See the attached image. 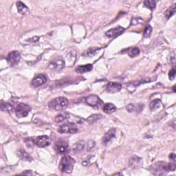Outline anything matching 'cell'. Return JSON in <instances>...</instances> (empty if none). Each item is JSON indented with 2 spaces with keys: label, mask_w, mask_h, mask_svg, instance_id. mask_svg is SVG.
Listing matches in <instances>:
<instances>
[{
  "label": "cell",
  "mask_w": 176,
  "mask_h": 176,
  "mask_svg": "<svg viewBox=\"0 0 176 176\" xmlns=\"http://www.w3.org/2000/svg\"><path fill=\"white\" fill-rule=\"evenodd\" d=\"M175 169V164L174 163H167L164 162H158L153 164L151 167V171L155 175L164 174L165 172L174 171Z\"/></svg>",
  "instance_id": "obj_1"
},
{
  "label": "cell",
  "mask_w": 176,
  "mask_h": 176,
  "mask_svg": "<svg viewBox=\"0 0 176 176\" xmlns=\"http://www.w3.org/2000/svg\"><path fill=\"white\" fill-rule=\"evenodd\" d=\"M68 100L65 97H57L51 100L48 103L49 108L56 111H61L68 107Z\"/></svg>",
  "instance_id": "obj_2"
},
{
  "label": "cell",
  "mask_w": 176,
  "mask_h": 176,
  "mask_svg": "<svg viewBox=\"0 0 176 176\" xmlns=\"http://www.w3.org/2000/svg\"><path fill=\"white\" fill-rule=\"evenodd\" d=\"M75 161L72 158L68 155L63 156L60 161V169L63 173L70 174L72 171Z\"/></svg>",
  "instance_id": "obj_3"
},
{
  "label": "cell",
  "mask_w": 176,
  "mask_h": 176,
  "mask_svg": "<svg viewBox=\"0 0 176 176\" xmlns=\"http://www.w3.org/2000/svg\"><path fill=\"white\" fill-rule=\"evenodd\" d=\"M30 107L24 103H19L18 105H17L15 109L16 116L18 118L26 117L30 113Z\"/></svg>",
  "instance_id": "obj_4"
},
{
  "label": "cell",
  "mask_w": 176,
  "mask_h": 176,
  "mask_svg": "<svg viewBox=\"0 0 176 176\" xmlns=\"http://www.w3.org/2000/svg\"><path fill=\"white\" fill-rule=\"evenodd\" d=\"M58 131L61 134H76L79 129L74 123H67L60 126Z\"/></svg>",
  "instance_id": "obj_5"
},
{
  "label": "cell",
  "mask_w": 176,
  "mask_h": 176,
  "mask_svg": "<svg viewBox=\"0 0 176 176\" xmlns=\"http://www.w3.org/2000/svg\"><path fill=\"white\" fill-rule=\"evenodd\" d=\"M65 67V61L61 57H57L51 61L48 65V68L52 70L59 71Z\"/></svg>",
  "instance_id": "obj_6"
},
{
  "label": "cell",
  "mask_w": 176,
  "mask_h": 176,
  "mask_svg": "<svg viewBox=\"0 0 176 176\" xmlns=\"http://www.w3.org/2000/svg\"><path fill=\"white\" fill-rule=\"evenodd\" d=\"M85 102L88 105L94 108H100L101 106L103 101L96 95H89L85 98Z\"/></svg>",
  "instance_id": "obj_7"
},
{
  "label": "cell",
  "mask_w": 176,
  "mask_h": 176,
  "mask_svg": "<svg viewBox=\"0 0 176 176\" xmlns=\"http://www.w3.org/2000/svg\"><path fill=\"white\" fill-rule=\"evenodd\" d=\"M34 144L39 147H45L50 145V140L48 135H40L33 139Z\"/></svg>",
  "instance_id": "obj_8"
},
{
  "label": "cell",
  "mask_w": 176,
  "mask_h": 176,
  "mask_svg": "<svg viewBox=\"0 0 176 176\" xmlns=\"http://www.w3.org/2000/svg\"><path fill=\"white\" fill-rule=\"evenodd\" d=\"M54 149L59 154H65L68 152L69 145L68 143L64 140H59L54 145Z\"/></svg>",
  "instance_id": "obj_9"
},
{
  "label": "cell",
  "mask_w": 176,
  "mask_h": 176,
  "mask_svg": "<svg viewBox=\"0 0 176 176\" xmlns=\"http://www.w3.org/2000/svg\"><path fill=\"white\" fill-rule=\"evenodd\" d=\"M21 56L19 52L17 51H12L8 54L6 57V60L11 66H14L17 64H18Z\"/></svg>",
  "instance_id": "obj_10"
},
{
  "label": "cell",
  "mask_w": 176,
  "mask_h": 176,
  "mask_svg": "<svg viewBox=\"0 0 176 176\" xmlns=\"http://www.w3.org/2000/svg\"><path fill=\"white\" fill-rule=\"evenodd\" d=\"M47 76L45 74H38L32 80V85L34 88L40 87L47 81Z\"/></svg>",
  "instance_id": "obj_11"
},
{
  "label": "cell",
  "mask_w": 176,
  "mask_h": 176,
  "mask_svg": "<svg viewBox=\"0 0 176 176\" xmlns=\"http://www.w3.org/2000/svg\"><path fill=\"white\" fill-rule=\"evenodd\" d=\"M123 86L119 83L111 82L106 85V91L109 93H116L122 89Z\"/></svg>",
  "instance_id": "obj_12"
},
{
  "label": "cell",
  "mask_w": 176,
  "mask_h": 176,
  "mask_svg": "<svg viewBox=\"0 0 176 176\" xmlns=\"http://www.w3.org/2000/svg\"><path fill=\"white\" fill-rule=\"evenodd\" d=\"M116 129L114 128H111L109 129L108 132H106V134L104 135L103 138V145H107V144L110 143L111 141L115 138V136H116Z\"/></svg>",
  "instance_id": "obj_13"
},
{
  "label": "cell",
  "mask_w": 176,
  "mask_h": 176,
  "mask_svg": "<svg viewBox=\"0 0 176 176\" xmlns=\"http://www.w3.org/2000/svg\"><path fill=\"white\" fill-rule=\"evenodd\" d=\"M124 28L123 27L118 26L116 28H112V29L109 30L108 32L106 33V36L108 37H117L118 35H120V34H122L124 32Z\"/></svg>",
  "instance_id": "obj_14"
},
{
  "label": "cell",
  "mask_w": 176,
  "mask_h": 176,
  "mask_svg": "<svg viewBox=\"0 0 176 176\" xmlns=\"http://www.w3.org/2000/svg\"><path fill=\"white\" fill-rule=\"evenodd\" d=\"M17 10H18L19 13L22 15H27L30 13V10L24 3L22 2H17L16 3Z\"/></svg>",
  "instance_id": "obj_15"
},
{
  "label": "cell",
  "mask_w": 176,
  "mask_h": 176,
  "mask_svg": "<svg viewBox=\"0 0 176 176\" xmlns=\"http://www.w3.org/2000/svg\"><path fill=\"white\" fill-rule=\"evenodd\" d=\"M92 68H93V66L92 64H86L83 65H79L76 69V72L80 73V74H84L86 72H90Z\"/></svg>",
  "instance_id": "obj_16"
},
{
  "label": "cell",
  "mask_w": 176,
  "mask_h": 176,
  "mask_svg": "<svg viewBox=\"0 0 176 176\" xmlns=\"http://www.w3.org/2000/svg\"><path fill=\"white\" fill-rule=\"evenodd\" d=\"M17 155H18V157L21 158V159L23 160L32 161V160H33V158H32L30 155L28 154L24 149H19V151H17Z\"/></svg>",
  "instance_id": "obj_17"
},
{
  "label": "cell",
  "mask_w": 176,
  "mask_h": 176,
  "mask_svg": "<svg viewBox=\"0 0 176 176\" xmlns=\"http://www.w3.org/2000/svg\"><path fill=\"white\" fill-rule=\"evenodd\" d=\"M15 107L10 103H2L1 105V110L2 111L8 112V113H12L15 111Z\"/></svg>",
  "instance_id": "obj_18"
},
{
  "label": "cell",
  "mask_w": 176,
  "mask_h": 176,
  "mask_svg": "<svg viewBox=\"0 0 176 176\" xmlns=\"http://www.w3.org/2000/svg\"><path fill=\"white\" fill-rule=\"evenodd\" d=\"M141 163V158H138L137 156H134L131 158L130 160H129V166L131 167L132 169H137L140 166Z\"/></svg>",
  "instance_id": "obj_19"
},
{
  "label": "cell",
  "mask_w": 176,
  "mask_h": 176,
  "mask_svg": "<svg viewBox=\"0 0 176 176\" xmlns=\"http://www.w3.org/2000/svg\"><path fill=\"white\" fill-rule=\"evenodd\" d=\"M144 108V105L143 104H138V105H135L134 104H129L127 107V109L129 112L133 111H140Z\"/></svg>",
  "instance_id": "obj_20"
},
{
  "label": "cell",
  "mask_w": 176,
  "mask_h": 176,
  "mask_svg": "<svg viewBox=\"0 0 176 176\" xmlns=\"http://www.w3.org/2000/svg\"><path fill=\"white\" fill-rule=\"evenodd\" d=\"M116 110V106L112 103H106L103 107V111L107 114H112Z\"/></svg>",
  "instance_id": "obj_21"
},
{
  "label": "cell",
  "mask_w": 176,
  "mask_h": 176,
  "mask_svg": "<svg viewBox=\"0 0 176 176\" xmlns=\"http://www.w3.org/2000/svg\"><path fill=\"white\" fill-rule=\"evenodd\" d=\"M162 105L161 100L160 99H155L151 101L149 104V108L151 111H155L159 109Z\"/></svg>",
  "instance_id": "obj_22"
},
{
  "label": "cell",
  "mask_w": 176,
  "mask_h": 176,
  "mask_svg": "<svg viewBox=\"0 0 176 176\" xmlns=\"http://www.w3.org/2000/svg\"><path fill=\"white\" fill-rule=\"evenodd\" d=\"M85 147V142L84 141H79V142L76 143L73 147V151L74 153H79L83 150Z\"/></svg>",
  "instance_id": "obj_23"
},
{
  "label": "cell",
  "mask_w": 176,
  "mask_h": 176,
  "mask_svg": "<svg viewBox=\"0 0 176 176\" xmlns=\"http://www.w3.org/2000/svg\"><path fill=\"white\" fill-rule=\"evenodd\" d=\"M68 118H69V115L68 113H65V112H62V113L58 114L55 117V122L57 123H61V122H63V121L67 120Z\"/></svg>",
  "instance_id": "obj_24"
},
{
  "label": "cell",
  "mask_w": 176,
  "mask_h": 176,
  "mask_svg": "<svg viewBox=\"0 0 176 176\" xmlns=\"http://www.w3.org/2000/svg\"><path fill=\"white\" fill-rule=\"evenodd\" d=\"M100 50V48H89V50L87 51H85L84 53H83V55L85 57H92L96 54L98 51Z\"/></svg>",
  "instance_id": "obj_25"
},
{
  "label": "cell",
  "mask_w": 176,
  "mask_h": 176,
  "mask_svg": "<svg viewBox=\"0 0 176 176\" xmlns=\"http://www.w3.org/2000/svg\"><path fill=\"white\" fill-rule=\"evenodd\" d=\"M127 54L130 57H135L140 54V50L138 48H131L127 50Z\"/></svg>",
  "instance_id": "obj_26"
},
{
  "label": "cell",
  "mask_w": 176,
  "mask_h": 176,
  "mask_svg": "<svg viewBox=\"0 0 176 176\" xmlns=\"http://www.w3.org/2000/svg\"><path fill=\"white\" fill-rule=\"evenodd\" d=\"M175 13V6L174 5L172 6L169 7L168 9L166 10L165 13H164V15H165L167 19H169L170 17H171L174 15Z\"/></svg>",
  "instance_id": "obj_27"
},
{
  "label": "cell",
  "mask_w": 176,
  "mask_h": 176,
  "mask_svg": "<svg viewBox=\"0 0 176 176\" xmlns=\"http://www.w3.org/2000/svg\"><path fill=\"white\" fill-rule=\"evenodd\" d=\"M144 5L145 6V7L149 8V9L154 10L155 8L156 2L154 1V0H147V1L144 2Z\"/></svg>",
  "instance_id": "obj_28"
},
{
  "label": "cell",
  "mask_w": 176,
  "mask_h": 176,
  "mask_svg": "<svg viewBox=\"0 0 176 176\" xmlns=\"http://www.w3.org/2000/svg\"><path fill=\"white\" fill-rule=\"evenodd\" d=\"M152 33V27L151 25H147V26L145 28V30H144V33H143V36L145 38H148L150 36H151Z\"/></svg>",
  "instance_id": "obj_29"
},
{
  "label": "cell",
  "mask_w": 176,
  "mask_h": 176,
  "mask_svg": "<svg viewBox=\"0 0 176 176\" xmlns=\"http://www.w3.org/2000/svg\"><path fill=\"white\" fill-rule=\"evenodd\" d=\"M102 116L101 115H99V114H94V115H92V116L88 118V120L89 123H94L97 121L98 120H99L100 118H101Z\"/></svg>",
  "instance_id": "obj_30"
},
{
  "label": "cell",
  "mask_w": 176,
  "mask_h": 176,
  "mask_svg": "<svg viewBox=\"0 0 176 176\" xmlns=\"http://www.w3.org/2000/svg\"><path fill=\"white\" fill-rule=\"evenodd\" d=\"M144 21L140 18H134L131 19V25H137L139 24H143Z\"/></svg>",
  "instance_id": "obj_31"
},
{
  "label": "cell",
  "mask_w": 176,
  "mask_h": 176,
  "mask_svg": "<svg viewBox=\"0 0 176 176\" xmlns=\"http://www.w3.org/2000/svg\"><path fill=\"white\" fill-rule=\"evenodd\" d=\"M175 73H176V71H175V68H173L172 70L169 72V79L170 80H174L175 77Z\"/></svg>",
  "instance_id": "obj_32"
},
{
  "label": "cell",
  "mask_w": 176,
  "mask_h": 176,
  "mask_svg": "<svg viewBox=\"0 0 176 176\" xmlns=\"http://www.w3.org/2000/svg\"><path fill=\"white\" fill-rule=\"evenodd\" d=\"M94 145H95V143L94 141H89L88 143L89 146H88V150H91L94 147Z\"/></svg>",
  "instance_id": "obj_33"
},
{
  "label": "cell",
  "mask_w": 176,
  "mask_h": 176,
  "mask_svg": "<svg viewBox=\"0 0 176 176\" xmlns=\"http://www.w3.org/2000/svg\"><path fill=\"white\" fill-rule=\"evenodd\" d=\"M169 158L173 161H175V154L174 153H172V154H170L169 155Z\"/></svg>",
  "instance_id": "obj_34"
},
{
  "label": "cell",
  "mask_w": 176,
  "mask_h": 176,
  "mask_svg": "<svg viewBox=\"0 0 176 176\" xmlns=\"http://www.w3.org/2000/svg\"><path fill=\"white\" fill-rule=\"evenodd\" d=\"M39 40V38L37 37H34V38H33V39H31L32 41H38Z\"/></svg>",
  "instance_id": "obj_35"
},
{
  "label": "cell",
  "mask_w": 176,
  "mask_h": 176,
  "mask_svg": "<svg viewBox=\"0 0 176 176\" xmlns=\"http://www.w3.org/2000/svg\"><path fill=\"white\" fill-rule=\"evenodd\" d=\"M22 174H26V175H32V172L30 171H26V172H24L22 173Z\"/></svg>",
  "instance_id": "obj_36"
}]
</instances>
